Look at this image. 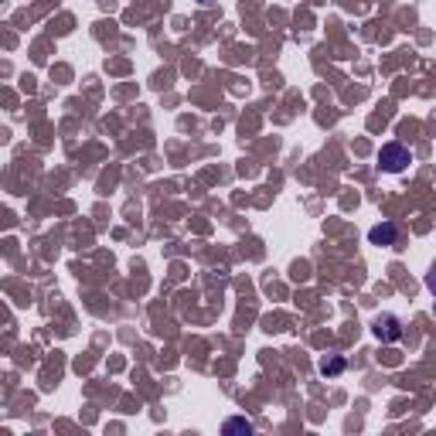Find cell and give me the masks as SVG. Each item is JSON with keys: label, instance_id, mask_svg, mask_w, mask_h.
I'll use <instances>...</instances> for the list:
<instances>
[{"label": "cell", "instance_id": "8992f818", "mask_svg": "<svg viewBox=\"0 0 436 436\" xmlns=\"http://www.w3.org/2000/svg\"><path fill=\"white\" fill-rule=\"evenodd\" d=\"M201 3H211V0H201Z\"/></svg>", "mask_w": 436, "mask_h": 436}, {"label": "cell", "instance_id": "6da1fadb", "mask_svg": "<svg viewBox=\"0 0 436 436\" xmlns=\"http://www.w3.org/2000/svg\"><path fill=\"white\" fill-rule=\"evenodd\" d=\"M409 161H413V154H409V147H402V144H385V147L378 150V164H382V171H389V174L406 171Z\"/></svg>", "mask_w": 436, "mask_h": 436}, {"label": "cell", "instance_id": "3957f363", "mask_svg": "<svg viewBox=\"0 0 436 436\" xmlns=\"http://www.w3.org/2000/svg\"><path fill=\"white\" fill-rule=\"evenodd\" d=\"M368 239H371L375 246H395V239H399V229H395L392 222H382V225H375V229L368 232Z\"/></svg>", "mask_w": 436, "mask_h": 436}, {"label": "cell", "instance_id": "277c9868", "mask_svg": "<svg viewBox=\"0 0 436 436\" xmlns=\"http://www.w3.org/2000/svg\"><path fill=\"white\" fill-rule=\"evenodd\" d=\"M225 433H253V423L249 420H229L225 423Z\"/></svg>", "mask_w": 436, "mask_h": 436}, {"label": "cell", "instance_id": "7a4b0ae2", "mask_svg": "<svg viewBox=\"0 0 436 436\" xmlns=\"http://www.w3.org/2000/svg\"><path fill=\"white\" fill-rule=\"evenodd\" d=\"M375 338L378 341H399L402 338V324H399V317H392V314H382V317H375Z\"/></svg>", "mask_w": 436, "mask_h": 436}, {"label": "cell", "instance_id": "5b68a950", "mask_svg": "<svg viewBox=\"0 0 436 436\" xmlns=\"http://www.w3.org/2000/svg\"><path fill=\"white\" fill-rule=\"evenodd\" d=\"M341 368H345V361H341V358H331V361H321V371H324V375H338Z\"/></svg>", "mask_w": 436, "mask_h": 436}]
</instances>
